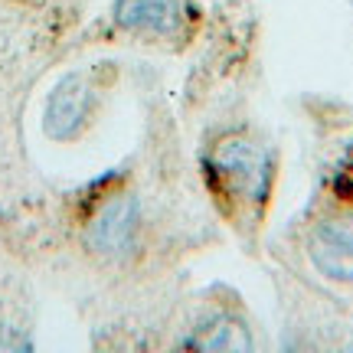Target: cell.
<instances>
[{
  "label": "cell",
  "mask_w": 353,
  "mask_h": 353,
  "mask_svg": "<svg viewBox=\"0 0 353 353\" xmlns=\"http://www.w3.org/2000/svg\"><path fill=\"white\" fill-rule=\"evenodd\" d=\"M88 114V85L85 76L79 72H69L65 79H59V85L50 92L46 99V114H43V125H46V134L56 141L76 138L79 128L85 125Z\"/></svg>",
  "instance_id": "3"
},
{
  "label": "cell",
  "mask_w": 353,
  "mask_h": 353,
  "mask_svg": "<svg viewBox=\"0 0 353 353\" xmlns=\"http://www.w3.org/2000/svg\"><path fill=\"white\" fill-rule=\"evenodd\" d=\"M114 20L128 33H148V37H174L180 30L183 10L176 0H118Z\"/></svg>",
  "instance_id": "5"
},
{
  "label": "cell",
  "mask_w": 353,
  "mask_h": 353,
  "mask_svg": "<svg viewBox=\"0 0 353 353\" xmlns=\"http://www.w3.org/2000/svg\"><path fill=\"white\" fill-rule=\"evenodd\" d=\"M307 255L324 278L334 281H353V216H334L324 219L311 232Z\"/></svg>",
  "instance_id": "1"
},
{
  "label": "cell",
  "mask_w": 353,
  "mask_h": 353,
  "mask_svg": "<svg viewBox=\"0 0 353 353\" xmlns=\"http://www.w3.org/2000/svg\"><path fill=\"white\" fill-rule=\"evenodd\" d=\"M141 226V206L134 196H118V200L105 203L99 216L88 226V245L101 255H125L134 239H138Z\"/></svg>",
  "instance_id": "2"
},
{
  "label": "cell",
  "mask_w": 353,
  "mask_h": 353,
  "mask_svg": "<svg viewBox=\"0 0 353 353\" xmlns=\"http://www.w3.org/2000/svg\"><path fill=\"white\" fill-rule=\"evenodd\" d=\"M187 343L190 347H200V350H249L252 347V341L245 337V330L229 324L226 317H216L213 324H206L203 334H196Z\"/></svg>",
  "instance_id": "6"
},
{
  "label": "cell",
  "mask_w": 353,
  "mask_h": 353,
  "mask_svg": "<svg viewBox=\"0 0 353 353\" xmlns=\"http://www.w3.org/2000/svg\"><path fill=\"white\" fill-rule=\"evenodd\" d=\"M216 170L245 196H262L268 183V157L249 141H226L216 154Z\"/></svg>",
  "instance_id": "4"
}]
</instances>
